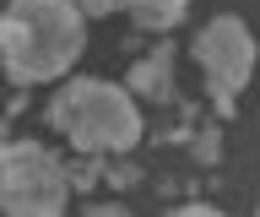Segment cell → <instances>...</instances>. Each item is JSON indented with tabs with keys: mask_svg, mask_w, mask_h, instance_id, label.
Wrapping results in <instances>:
<instances>
[{
	"mask_svg": "<svg viewBox=\"0 0 260 217\" xmlns=\"http://www.w3.org/2000/svg\"><path fill=\"white\" fill-rule=\"evenodd\" d=\"M81 44H87V17L71 0H11L0 11V66L16 87L65 76Z\"/></svg>",
	"mask_w": 260,
	"mask_h": 217,
	"instance_id": "obj_1",
	"label": "cell"
},
{
	"mask_svg": "<svg viewBox=\"0 0 260 217\" xmlns=\"http://www.w3.org/2000/svg\"><path fill=\"white\" fill-rule=\"evenodd\" d=\"M49 125L71 136L76 152H98V158H119L141 141V109L119 82L103 76H76L49 98Z\"/></svg>",
	"mask_w": 260,
	"mask_h": 217,
	"instance_id": "obj_2",
	"label": "cell"
},
{
	"mask_svg": "<svg viewBox=\"0 0 260 217\" xmlns=\"http://www.w3.org/2000/svg\"><path fill=\"white\" fill-rule=\"evenodd\" d=\"M65 168L38 141L0 147V212L6 217H65Z\"/></svg>",
	"mask_w": 260,
	"mask_h": 217,
	"instance_id": "obj_3",
	"label": "cell"
},
{
	"mask_svg": "<svg viewBox=\"0 0 260 217\" xmlns=\"http://www.w3.org/2000/svg\"><path fill=\"white\" fill-rule=\"evenodd\" d=\"M195 60H201V71L211 76V92L233 98V92L249 82V66H255L249 27H244L239 17H217V22H206V27H201V38H195Z\"/></svg>",
	"mask_w": 260,
	"mask_h": 217,
	"instance_id": "obj_4",
	"label": "cell"
},
{
	"mask_svg": "<svg viewBox=\"0 0 260 217\" xmlns=\"http://www.w3.org/2000/svg\"><path fill=\"white\" fill-rule=\"evenodd\" d=\"M125 92H141V98H152V103H168V98H174V44H157L146 60H136Z\"/></svg>",
	"mask_w": 260,
	"mask_h": 217,
	"instance_id": "obj_5",
	"label": "cell"
},
{
	"mask_svg": "<svg viewBox=\"0 0 260 217\" xmlns=\"http://www.w3.org/2000/svg\"><path fill=\"white\" fill-rule=\"evenodd\" d=\"M119 6H125L130 22L146 27V33H168V27H179L184 11H190V0H119Z\"/></svg>",
	"mask_w": 260,
	"mask_h": 217,
	"instance_id": "obj_6",
	"label": "cell"
},
{
	"mask_svg": "<svg viewBox=\"0 0 260 217\" xmlns=\"http://www.w3.org/2000/svg\"><path fill=\"white\" fill-rule=\"evenodd\" d=\"M65 168V184H71V190H92L98 179H103V158H98V152H81L76 163H60Z\"/></svg>",
	"mask_w": 260,
	"mask_h": 217,
	"instance_id": "obj_7",
	"label": "cell"
},
{
	"mask_svg": "<svg viewBox=\"0 0 260 217\" xmlns=\"http://www.w3.org/2000/svg\"><path fill=\"white\" fill-rule=\"evenodd\" d=\"M190 152L201 158V163H222V136H217V131H201L190 141Z\"/></svg>",
	"mask_w": 260,
	"mask_h": 217,
	"instance_id": "obj_8",
	"label": "cell"
},
{
	"mask_svg": "<svg viewBox=\"0 0 260 217\" xmlns=\"http://www.w3.org/2000/svg\"><path fill=\"white\" fill-rule=\"evenodd\" d=\"M103 179H109L114 190H130V184L141 179V168H136V163H103Z\"/></svg>",
	"mask_w": 260,
	"mask_h": 217,
	"instance_id": "obj_9",
	"label": "cell"
},
{
	"mask_svg": "<svg viewBox=\"0 0 260 217\" xmlns=\"http://www.w3.org/2000/svg\"><path fill=\"white\" fill-rule=\"evenodd\" d=\"M81 17H103V11H119V0H71Z\"/></svg>",
	"mask_w": 260,
	"mask_h": 217,
	"instance_id": "obj_10",
	"label": "cell"
},
{
	"mask_svg": "<svg viewBox=\"0 0 260 217\" xmlns=\"http://www.w3.org/2000/svg\"><path fill=\"white\" fill-rule=\"evenodd\" d=\"M174 217H222V212H217V206H201V201H190V206H179Z\"/></svg>",
	"mask_w": 260,
	"mask_h": 217,
	"instance_id": "obj_11",
	"label": "cell"
},
{
	"mask_svg": "<svg viewBox=\"0 0 260 217\" xmlns=\"http://www.w3.org/2000/svg\"><path fill=\"white\" fill-rule=\"evenodd\" d=\"M87 217H130L125 206H87Z\"/></svg>",
	"mask_w": 260,
	"mask_h": 217,
	"instance_id": "obj_12",
	"label": "cell"
}]
</instances>
